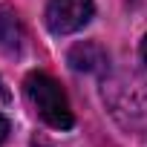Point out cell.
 <instances>
[{"label":"cell","mask_w":147,"mask_h":147,"mask_svg":"<svg viewBox=\"0 0 147 147\" xmlns=\"http://www.w3.org/2000/svg\"><path fill=\"white\" fill-rule=\"evenodd\" d=\"M23 92L29 98V104L35 107V113L55 130H69L75 124V115H72L69 98L61 90V84L46 75V72H32L23 81Z\"/></svg>","instance_id":"1"},{"label":"cell","mask_w":147,"mask_h":147,"mask_svg":"<svg viewBox=\"0 0 147 147\" xmlns=\"http://www.w3.org/2000/svg\"><path fill=\"white\" fill-rule=\"evenodd\" d=\"M9 101V92H6V87H3V81H0V104H6Z\"/></svg>","instance_id":"7"},{"label":"cell","mask_w":147,"mask_h":147,"mask_svg":"<svg viewBox=\"0 0 147 147\" xmlns=\"http://www.w3.org/2000/svg\"><path fill=\"white\" fill-rule=\"evenodd\" d=\"M141 63H144V72H147V35L141 40Z\"/></svg>","instance_id":"6"},{"label":"cell","mask_w":147,"mask_h":147,"mask_svg":"<svg viewBox=\"0 0 147 147\" xmlns=\"http://www.w3.org/2000/svg\"><path fill=\"white\" fill-rule=\"evenodd\" d=\"M20 46V26L15 20L12 12H6L3 6H0V49H18Z\"/></svg>","instance_id":"4"},{"label":"cell","mask_w":147,"mask_h":147,"mask_svg":"<svg viewBox=\"0 0 147 147\" xmlns=\"http://www.w3.org/2000/svg\"><path fill=\"white\" fill-rule=\"evenodd\" d=\"M104 63H107V52L98 43H92V40L78 43V46L69 49V66L75 69V72H95Z\"/></svg>","instance_id":"3"},{"label":"cell","mask_w":147,"mask_h":147,"mask_svg":"<svg viewBox=\"0 0 147 147\" xmlns=\"http://www.w3.org/2000/svg\"><path fill=\"white\" fill-rule=\"evenodd\" d=\"M92 12H95L92 0H49L43 20L52 35H72L90 23Z\"/></svg>","instance_id":"2"},{"label":"cell","mask_w":147,"mask_h":147,"mask_svg":"<svg viewBox=\"0 0 147 147\" xmlns=\"http://www.w3.org/2000/svg\"><path fill=\"white\" fill-rule=\"evenodd\" d=\"M6 136H9V121H6L3 115H0V144L6 141Z\"/></svg>","instance_id":"5"}]
</instances>
